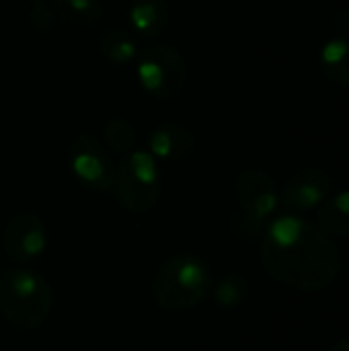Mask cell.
<instances>
[{
  "label": "cell",
  "mask_w": 349,
  "mask_h": 351,
  "mask_svg": "<svg viewBox=\"0 0 349 351\" xmlns=\"http://www.w3.org/2000/svg\"><path fill=\"white\" fill-rule=\"evenodd\" d=\"M261 261L274 280L302 292L327 288L341 265L331 239L296 214L280 216L265 228Z\"/></svg>",
  "instance_id": "1"
},
{
  "label": "cell",
  "mask_w": 349,
  "mask_h": 351,
  "mask_svg": "<svg viewBox=\"0 0 349 351\" xmlns=\"http://www.w3.org/2000/svg\"><path fill=\"white\" fill-rule=\"evenodd\" d=\"M53 308V292L33 269H6L0 276V313L19 331L39 329Z\"/></svg>",
  "instance_id": "2"
},
{
  "label": "cell",
  "mask_w": 349,
  "mask_h": 351,
  "mask_svg": "<svg viewBox=\"0 0 349 351\" xmlns=\"http://www.w3.org/2000/svg\"><path fill=\"white\" fill-rule=\"evenodd\" d=\"M212 288L208 265L195 255H175L156 271L152 294L160 308L171 313L191 311L204 302Z\"/></svg>",
  "instance_id": "3"
},
{
  "label": "cell",
  "mask_w": 349,
  "mask_h": 351,
  "mask_svg": "<svg viewBox=\"0 0 349 351\" xmlns=\"http://www.w3.org/2000/svg\"><path fill=\"white\" fill-rule=\"evenodd\" d=\"M113 193L125 210L144 214L152 210L160 195V175L154 156L148 150H132L115 167Z\"/></svg>",
  "instance_id": "4"
},
{
  "label": "cell",
  "mask_w": 349,
  "mask_h": 351,
  "mask_svg": "<svg viewBox=\"0 0 349 351\" xmlns=\"http://www.w3.org/2000/svg\"><path fill=\"white\" fill-rule=\"evenodd\" d=\"M234 191L241 214L234 218L232 228L239 237L253 239L261 232L263 224L278 210L280 197L276 191V183L267 173L259 169H249L239 175Z\"/></svg>",
  "instance_id": "5"
},
{
  "label": "cell",
  "mask_w": 349,
  "mask_h": 351,
  "mask_svg": "<svg viewBox=\"0 0 349 351\" xmlns=\"http://www.w3.org/2000/svg\"><path fill=\"white\" fill-rule=\"evenodd\" d=\"M138 78L142 86L156 97H175L177 93H181L187 80L185 58L177 49L167 45L148 47L138 62Z\"/></svg>",
  "instance_id": "6"
},
{
  "label": "cell",
  "mask_w": 349,
  "mask_h": 351,
  "mask_svg": "<svg viewBox=\"0 0 349 351\" xmlns=\"http://www.w3.org/2000/svg\"><path fill=\"white\" fill-rule=\"evenodd\" d=\"M70 169L74 177L93 191H113L115 165L107 150L88 134H78L68 150Z\"/></svg>",
  "instance_id": "7"
},
{
  "label": "cell",
  "mask_w": 349,
  "mask_h": 351,
  "mask_svg": "<svg viewBox=\"0 0 349 351\" xmlns=\"http://www.w3.org/2000/svg\"><path fill=\"white\" fill-rule=\"evenodd\" d=\"M4 253L14 263H29L43 255L47 247L45 226L35 214H19L4 228Z\"/></svg>",
  "instance_id": "8"
},
{
  "label": "cell",
  "mask_w": 349,
  "mask_h": 351,
  "mask_svg": "<svg viewBox=\"0 0 349 351\" xmlns=\"http://www.w3.org/2000/svg\"><path fill=\"white\" fill-rule=\"evenodd\" d=\"M331 189H333V181L329 173L317 167H309L288 179L280 199L288 212L298 214V212L321 208V204L331 195Z\"/></svg>",
  "instance_id": "9"
},
{
  "label": "cell",
  "mask_w": 349,
  "mask_h": 351,
  "mask_svg": "<svg viewBox=\"0 0 349 351\" xmlns=\"http://www.w3.org/2000/svg\"><path fill=\"white\" fill-rule=\"evenodd\" d=\"M195 146L193 134L179 123H165L148 136V152L160 160H183Z\"/></svg>",
  "instance_id": "10"
},
{
  "label": "cell",
  "mask_w": 349,
  "mask_h": 351,
  "mask_svg": "<svg viewBox=\"0 0 349 351\" xmlns=\"http://www.w3.org/2000/svg\"><path fill=\"white\" fill-rule=\"evenodd\" d=\"M130 23L142 37H158L169 23L165 0H134L130 6Z\"/></svg>",
  "instance_id": "11"
},
{
  "label": "cell",
  "mask_w": 349,
  "mask_h": 351,
  "mask_svg": "<svg viewBox=\"0 0 349 351\" xmlns=\"http://www.w3.org/2000/svg\"><path fill=\"white\" fill-rule=\"evenodd\" d=\"M319 228L333 239H349V189L327 197L319 210Z\"/></svg>",
  "instance_id": "12"
},
{
  "label": "cell",
  "mask_w": 349,
  "mask_h": 351,
  "mask_svg": "<svg viewBox=\"0 0 349 351\" xmlns=\"http://www.w3.org/2000/svg\"><path fill=\"white\" fill-rule=\"evenodd\" d=\"M321 68L333 82L349 86V39L333 37L321 47Z\"/></svg>",
  "instance_id": "13"
},
{
  "label": "cell",
  "mask_w": 349,
  "mask_h": 351,
  "mask_svg": "<svg viewBox=\"0 0 349 351\" xmlns=\"http://www.w3.org/2000/svg\"><path fill=\"white\" fill-rule=\"evenodd\" d=\"M56 14L72 25H95L101 19L99 0H56Z\"/></svg>",
  "instance_id": "14"
},
{
  "label": "cell",
  "mask_w": 349,
  "mask_h": 351,
  "mask_svg": "<svg viewBox=\"0 0 349 351\" xmlns=\"http://www.w3.org/2000/svg\"><path fill=\"white\" fill-rule=\"evenodd\" d=\"M101 51L113 64H130L138 56V45L125 31H105L101 37Z\"/></svg>",
  "instance_id": "15"
},
{
  "label": "cell",
  "mask_w": 349,
  "mask_h": 351,
  "mask_svg": "<svg viewBox=\"0 0 349 351\" xmlns=\"http://www.w3.org/2000/svg\"><path fill=\"white\" fill-rule=\"evenodd\" d=\"M249 294V282L243 276H228L218 282L214 288V298L222 308H234L239 306Z\"/></svg>",
  "instance_id": "16"
},
{
  "label": "cell",
  "mask_w": 349,
  "mask_h": 351,
  "mask_svg": "<svg viewBox=\"0 0 349 351\" xmlns=\"http://www.w3.org/2000/svg\"><path fill=\"white\" fill-rule=\"evenodd\" d=\"M105 142L107 146L117 152V154H128L136 148V136L130 123H125L123 119H111L105 125Z\"/></svg>",
  "instance_id": "17"
},
{
  "label": "cell",
  "mask_w": 349,
  "mask_h": 351,
  "mask_svg": "<svg viewBox=\"0 0 349 351\" xmlns=\"http://www.w3.org/2000/svg\"><path fill=\"white\" fill-rule=\"evenodd\" d=\"M33 23L41 29V31H47L53 23V14L51 10L47 8L45 2H35V10H33Z\"/></svg>",
  "instance_id": "18"
},
{
  "label": "cell",
  "mask_w": 349,
  "mask_h": 351,
  "mask_svg": "<svg viewBox=\"0 0 349 351\" xmlns=\"http://www.w3.org/2000/svg\"><path fill=\"white\" fill-rule=\"evenodd\" d=\"M329 351H349V339H339Z\"/></svg>",
  "instance_id": "19"
},
{
  "label": "cell",
  "mask_w": 349,
  "mask_h": 351,
  "mask_svg": "<svg viewBox=\"0 0 349 351\" xmlns=\"http://www.w3.org/2000/svg\"><path fill=\"white\" fill-rule=\"evenodd\" d=\"M33 2H45V0H33Z\"/></svg>",
  "instance_id": "20"
}]
</instances>
